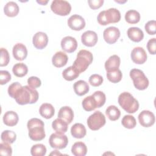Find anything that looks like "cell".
I'll list each match as a JSON object with an SVG mask.
<instances>
[{
    "instance_id": "obj_18",
    "label": "cell",
    "mask_w": 156,
    "mask_h": 156,
    "mask_svg": "<svg viewBox=\"0 0 156 156\" xmlns=\"http://www.w3.org/2000/svg\"><path fill=\"white\" fill-rule=\"evenodd\" d=\"M68 60L67 55L62 52L58 51L55 53L52 58V64L57 68H61L66 65Z\"/></svg>"
},
{
    "instance_id": "obj_2",
    "label": "cell",
    "mask_w": 156,
    "mask_h": 156,
    "mask_svg": "<svg viewBox=\"0 0 156 156\" xmlns=\"http://www.w3.org/2000/svg\"><path fill=\"white\" fill-rule=\"evenodd\" d=\"M44 124L42 120L34 118L29 119L27 124L29 138L35 141H41L45 138Z\"/></svg>"
},
{
    "instance_id": "obj_9",
    "label": "cell",
    "mask_w": 156,
    "mask_h": 156,
    "mask_svg": "<svg viewBox=\"0 0 156 156\" xmlns=\"http://www.w3.org/2000/svg\"><path fill=\"white\" fill-rule=\"evenodd\" d=\"M51 147L62 149L66 147L68 143V139L66 135L61 133H53L51 135L49 140Z\"/></svg>"
},
{
    "instance_id": "obj_14",
    "label": "cell",
    "mask_w": 156,
    "mask_h": 156,
    "mask_svg": "<svg viewBox=\"0 0 156 156\" xmlns=\"http://www.w3.org/2000/svg\"><path fill=\"white\" fill-rule=\"evenodd\" d=\"M131 58L136 64H143L147 60V54L141 47H135L131 52Z\"/></svg>"
},
{
    "instance_id": "obj_17",
    "label": "cell",
    "mask_w": 156,
    "mask_h": 156,
    "mask_svg": "<svg viewBox=\"0 0 156 156\" xmlns=\"http://www.w3.org/2000/svg\"><path fill=\"white\" fill-rule=\"evenodd\" d=\"M12 53L16 60L23 61L27 55V50L26 46L23 43H16L13 47Z\"/></svg>"
},
{
    "instance_id": "obj_6",
    "label": "cell",
    "mask_w": 156,
    "mask_h": 156,
    "mask_svg": "<svg viewBox=\"0 0 156 156\" xmlns=\"http://www.w3.org/2000/svg\"><path fill=\"white\" fill-rule=\"evenodd\" d=\"M130 77L133 80L134 87L139 90H144L149 86V80L143 71L133 68L130 71Z\"/></svg>"
},
{
    "instance_id": "obj_1",
    "label": "cell",
    "mask_w": 156,
    "mask_h": 156,
    "mask_svg": "<svg viewBox=\"0 0 156 156\" xmlns=\"http://www.w3.org/2000/svg\"><path fill=\"white\" fill-rule=\"evenodd\" d=\"M9 95L20 105L35 103L38 99V93L29 85L22 86L19 82H13L9 86Z\"/></svg>"
},
{
    "instance_id": "obj_33",
    "label": "cell",
    "mask_w": 156,
    "mask_h": 156,
    "mask_svg": "<svg viewBox=\"0 0 156 156\" xmlns=\"http://www.w3.org/2000/svg\"><path fill=\"white\" fill-rule=\"evenodd\" d=\"M125 20L129 24H136L140 20V14L135 10H129L125 14Z\"/></svg>"
},
{
    "instance_id": "obj_13",
    "label": "cell",
    "mask_w": 156,
    "mask_h": 156,
    "mask_svg": "<svg viewBox=\"0 0 156 156\" xmlns=\"http://www.w3.org/2000/svg\"><path fill=\"white\" fill-rule=\"evenodd\" d=\"M62 49L68 53L74 52L77 48V42L75 38L71 36H66L61 41Z\"/></svg>"
},
{
    "instance_id": "obj_44",
    "label": "cell",
    "mask_w": 156,
    "mask_h": 156,
    "mask_svg": "<svg viewBox=\"0 0 156 156\" xmlns=\"http://www.w3.org/2000/svg\"><path fill=\"white\" fill-rule=\"evenodd\" d=\"M27 83L30 87L36 88L41 86V82L38 77L35 76H31L27 79Z\"/></svg>"
},
{
    "instance_id": "obj_38",
    "label": "cell",
    "mask_w": 156,
    "mask_h": 156,
    "mask_svg": "<svg viewBox=\"0 0 156 156\" xmlns=\"http://www.w3.org/2000/svg\"><path fill=\"white\" fill-rule=\"evenodd\" d=\"M92 96L96 101L98 108H100L104 105L106 101V97L105 94L102 91H96L92 94Z\"/></svg>"
},
{
    "instance_id": "obj_3",
    "label": "cell",
    "mask_w": 156,
    "mask_h": 156,
    "mask_svg": "<svg viewBox=\"0 0 156 156\" xmlns=\"http://www.w3.org/2000/svg\"><path fill=\"white\" fill-rule=\"evenodd\" d=\"M118 101L119 105L129 113H134L139 108L138 101L129 92L121 93Z\"/></svg>"
},
{
    "instance_id": "obj_22",
    "label": "cell",
    "mask_w": 156,
    "mask_h": 156,
    "mask_svg": "<svg viewBox=\"0 0 156 156\" xmlns=\"http://www.w3.org/2000/svg\"><path fill=\"white\" fill-rule=\"evenodd\" d=\"M120 58L117 55L110 56L105 62V69L107 71L118 69L120 65Z\"/></svg>"
},
{
    "instance_id": "obj_21",
    "label": "cell",
    "mask_w": 156,
    "mask_h": 156,
    "mask_svg": "<svg viewBox=\"0 0 156 156\" xmlns=\"http://www.w3.org/2000/svg\"><path fill=\"white\" fill-rule=\"evenodd\" d=\"M19 120L18 114L13 111H7L3 116V122L7 126H14Z\"/></svg>"
},
{
    "instance_id": "obj_29",
    "label": "cell",
    "mask_w": 156,
    "mask_h": 156,
    "mask_svg": "<svg viewBox=\"0 0 156 156\" xmlns=\"http://www.w3.org/2000/svg\"><path fill=\"white\" fill-rule=\"evenodd\" d=\"M79 74L80 73L78 71V70L73 66L68 67L62 72L63 78L68 81H71L76 79L79 77Z\"/></svg>"
},
{
    "instance_id": "obj_30",
    "label": "cell",
    "mask_w": 156,
    "mask_h": 156,
    "mask_svg": "<svg viewBox=\"0 0 156 156\" xmlns=\"http://www.w3.org/2000/svg\"><path fill=\"white\" fill-rule=\"evenodd\" d=\"M82 105L83 109L87 112H91L98 108L96 101L92 95L85 98L82 101Z\"/></svg>"
},
{
    "instance_id": "obj_20",
    "label": "cell",
    "mask_w": 156,
    "mask_h": 156,
    "mask_svg": "<svg viewBox=\"0 0 156 156\" xmlns=\"http://www.w3.org/2000/svg\"><path fill=\"white\" fill-rule=\"evenodd\" d=\"M127 34L128 37L134 42H140L144 38L143 32L136 27H132L128 29Z\"/></svg>"
},
{
    "instance_id": "obj_15",
    "label": "cell",
    "mask_w": 156,
    "mask_h": 156,
    "mask_svg": "<svg viewBox=\"0 0 156 156\" xmlns=\"http://www.w3.org/2000/svg\"><path fill=\"white\" fill-rule=\"evenodd\" d=\"M32 43L34 47L37 49H44L48 43V35L44 32H38L34 34L32 38Z\"/></svg>"
},
{
    "instance_id": "obj_4",
    "label": "cell",
    "mask_w": 156,
    "mask_h": 156,
    "mask_svg": "<svg viewBox=\"0 0 156 156\" xmlns=\"http://www.w3.org/2000/svg\"><path fill=\"white\" fill-rule=\"evenodd\" d=\"M93 59V54L87 50L82 49L77 55V57L74 60L73 66L75 67L78 71L81 73L84 72L92 63Z\"/></svg>"
},
{
    "instance_id": "obj_34",
    "label": "cell",
    "mask_w": 156,
    "mask_h": 156,
    "mask_svg": "<svg viewBox=\"0 0 156 156\" xmlns=\"http://www.w3.org/2000/svg\"><path fill=\"white\" fill-rule=\"evenodd\" d=\"M122 77V74L121 70L118 68L116 69L107 71V77L109 81L112 83H118L121 81Z\"/></svg>"
},
{
    "instance_id": "obj_39",
    "label": "cell",
    "mask_w": 156,
    "mask_h": 156,
    "mask_svg": "<svg viewBox=\"0 0 156 156\" xmlns=\"http://www.w3.org/2000/svg\"><path fill=\"white\" fill-rule=\"evenodd\" d=\"M10 60V56L9 52L5 48H1V60H0V66H5L9 64Z\"/></svg>"
},
{
    "instance_id": "obj_48",
    "label": "cell",
    "mask_w": 156,
    "mask_h": 156,
    "mask_svg": "<svg viewBox=\"0 0 156 156\" xmlns=\"http://www.w3.org/2000/svg\"><path fill=\"white\" fill-rule=\"evenodd\" d=\"M50 155H62V154H60L59 152H58V151L55 150V151H54V152H51V153L50 154Z\"/></svg>"
},
{
    "instance_id": "obj_47",
    "label": "cell",
    "mask_w": 156,
    "mask_h": 156,
    "mask_svg": "<svg viewBox=\"0 0 156 156\" xmlns=\"http://www.w3.org/2000/svg\"><path fill=\"white\" fill-rule=\"evenodd\" d=\"M37 2L39 4H40L41 5H46L48 2V1H43V0H40V1H37Z\"/></svg>"
},
{
    "instance_id": "obj_35",
    "label": "cell",
    "mask_w": 156,
    "mask_h": 156,
    "mask_svg": "<svg viewBox=\"0 0 156 156\" xmlns=\"http://www.w3.org/2000/svg\"><path fill=\"white\" fill-rule=\"evenodd\" d=\"M122 125L127 129H133L136 124V121L133 116L127 115H125L121 121Z\"/></svg>"
},
{
    "instance_id": "obj_23",
    "label": "cell",
    "mask_w": 156,
    "mask_h": 156,
    "mask_svg": "<svg viewBox=\"0 0 156 156\" xmlns=\"http://www.w3.org/2000/svg\"><path fill=\"white\" fill-rule=\"evenodd\" d=\"M75 93L78 96H83L89 91V85L84 80H80L76 82L73 85Z\"/></svg>"
},
{
    "instance_id": "obj_36",
    "label": "cell",
    "mask_w": 156,
    "mask_h": 156,
    "mask_svg": "<svg viewBox=\"0 0 156 156\" xmlns=\"http://www.w3.org/2000/svg\"><path fill=\"white\" fill-rule=\"evenodd\" d=\"M1 138L2 141L12 144L16 140V135L14 132L12 130H6L2 132Z\"/></svg>"
},
{
    "instance_id": "obj_46",
    "label": "cell",
    "mask_w": 156,
    "mask_h": 156,
    "mask_svg": "<svg viewBox=\"0 0 156 156\" xmlns=\"http://www.w3.org/2000/svg\"><path fill=\"white\" fill-rule=\"evenodd\" d=\"M88 2L90 8L95 10L100 8L102 5L104 0H89Z\"/></svg>"
},
{
    "instance_id": "obj_42",
    "label": "cell",
    "mask_w": 156,
    "mask_h": 156,
    "mask_svg": "<svg viewBox=\"0 0 156 156\" xmlns=\"http://www.w3.org/2000/svg\"><path fill=\"white\" fill-rule=\"evenodd\" d=\"M146 32L149 35H155L156 32V22L155 20L149 21L144 26Z\"/></svg>"
},
{
    "instance_id": "obj_27",
    "label": "cell",
    "mask_w": 156,
    "mask_h": 156,
    "mask_svg": "<svg viewBox=\"0 0 156 156\" xmlns=\"http://www.w3.org/2000/svg\"><path fill=\"white\" fill-rule=\"evenodd\" d=\"M71 152L75 156H85L87 152V146L82 141L76 142L72 146Z\"/></svg>"
},
{
    "instance_id": "obj_11",
    "label": "cell",
    "mask_w": 156,
    "mask_h": 156,
    "mask_svg": "<svg viewBox=\"0 0 156 156\" xmlns=\"http://www.w3.org/2000/svg\"><path fill=\"white\" fill-rule=\"evenodd\" d=\"M138 121L142 126L149 127L154 124L155 121V115L149 110H143L138 115Z\"/></svg>"
},
{
    "instance_id": "obj_45",
    "label": "cell",
    "mask_w": 156,
    "mask_h": 156,
    "mask_svg": "<svg viewBox=\"0 0 156 156\" xmlns=\"http://www.w3.org/2000/svg\"><path fill=\"white\" fill-rule=\"evenodd\" d=\"M147 48L151 54L154 55L156 52V38H153L150 39L147 44Z\"/></svg>"
},
{
    "instance_id": "obj_26",
    "label": "cell",
    "mask_w": 156,
    "mask_h": 156,
    "mask_svg": "<svg viewBox=\"0 0 156 156\" xmlns=\"http://www.w3.org/2000/svg\"><path fill=\"white\" fill-rule=\"evenodd\" d=\"M4 12L7 16H16L19 12V7L16 2L13 1H9L4 7Z\"/></svg>"
},
{
    "instance_id": "obj_32",
    "label": "cell",
    "mask_w": 156,
    "mask_h": 156,
    "mask_svg": "<svg viewBox=\"0 0 156 156\" xmlns=\"http://www.w3.org/2000/svg\"><path fill=\"white\" fill-rule=\"evenodd\" d=\"M105 114L110 120L114 121L119 118L121 112L115 105H110L107 108Z\"/></svg>"
},
{
    "instance_id": "obj_40",
    "label": "cell",
    "mask_w": 156,
    "mask_h": 156,
    "mask_svg": "<svg viewBox=\"0 0 156 156\" xmlns=\"http://www.w3.org/2000/svg\"><path fill=\"white\" fill-rule=\"evenodd\" d=\"M0 154L7 156L12 155V149L9 143L3 141L0 144Z\"/></svg>"
},
{
    "instance_id": "obj_31",
    "label": "cell",
    "mask_w": 156,
    "mask_h": 156,
    "mask_svg": "<svg viewBox=\"0 0 156 156\" xmlns=\"http://www.w3.org/2000/svg\"><path fill=\"white\" fill-rule=\"evenodd\" d=\"M13 73L18 77H22L26 76L28 72V68L26 65L23 63H18L14 65L12 68Z\"/></svg>"
},
{
    "instance_id": "obj_12",
    "label": "cell",
    "mask_w": 156,
    "mask_h": 156,
    "mask_svg": "<svg viewBox=\"0 0 156 156\" xmlns=\"http://www.w3.org/2000/svg\"><path fill=\"white\" fill-rule=\"evenodd\" d=\"M68 26L74 30H81L85 26V21L83 17L75 14L71 16L68 20Z\"/></svg>"
},
{
    "instance_id": "obj_10",
    "label": "cell",
    "mask_w": 156,
    "mask_h": 156,
    "mask_svg": "<svg viewBox=\"0 0 156 156\" xmlns=\"http://www.w3.org/2000/svg\"><path fill=\"white\" fill-rule=\"evenodd\" d=\"M104 40L108 44H113L116 43L120 37V31L118 28L111 26L106 28L103 32Z\"/></svg>"
},
{
    "instance_id": "obj_19",
    "label": "cell",
    "mask_w": 156,
    "mask_h": 156,
    "mask_svg": "<svg viewBox=\"0 0 156 156\" xmlns=\"http://www.w3.org/2000/svg\"><path fill=\"white\" fill-rule=\"evenodd\" d=\"M58 118L70 124L74 118V112L72 108L68 106H64L60 108L58 113Z\"/></svg>"
},
{
    "instance_id": "obj_16",
    "label": "cell",
    "mask_w": 156,
    "mask_h": 156,
    "mask_svg": "<svg viewBox=\"0 0 156 156\" xmlns=\"http://www.w3.org/2000/svg\"><path fill=\"white\" fill-rule=\"evenodd\" d=\"M98 40L97 34L92 30L85 31L81 36L82 43L88 47L94 46L98 42Z\"/></svg>"
},
{
    "instance_id": "obj_37",
    "label": "cell",
    "mask_w": 156,
    "mask_h": 156,
    "mask_svg": "<svg viewBox=\"0 0 156 156\" xmlns=\"http://www.w3.org/2000/svg\"><path fill=\"white\" fill-rule=\"evenodd\" d=\"M30 153L33 156H44L46 153V148L43 144H36L31 147Z\"/></svg>"
},
{
    "instance_id": "obj_24",
    "label": "cell",
    "mask_w": 156,
    "mask_h": 156,
    "mask_svg": "<svg viewBox=\"0 0 156 156\" xmlns=\"http://www.w3.org/2000/svg\"><path fill=\"white\" fill-rule=\"evenodd\" d=\"M39 112L41 116L46 119L51 118L55 113V109L52 104L44 103L41 105L39 108Z\"/></svg>"
},
{
    "instance_id": "obj_43",
    "label": "cell",
    "mask_w": 156,
    "mask_h": 156,
    "mask_svg": "<svg viewBox=\"0 0 156 156\" xmlns=\"http://www.w3.org/2000/svg\"><path fill=\"white\" fill-rule=\"evenodd\" d=\"M11 80V75L9 71L5 70L0 71V83L4 85Z\"/></svg>"
},
{
    "instance_id": "obj_25",
    "label": "cell",
    "mask_w": 156,
    "mask_h": 156,
    "mask_svg": "<svg viewBox=\"0 0 156 156\" xmlns=\"http://www.w3.org/2000/svg\"><path fill=\"white\" fill-rule=\"evenodd\" d=\"M85 127L81 123H76L71 128V133L76 138H82L86 135Z\"/></svg>"
},
{
    "instance_id": "obj_8",
    "label": "cell",
    "mask_w": 156,
    "mask_h": 156,
    "mask_svg": "<svg viewBox=\"0 0 156 156\" xmlns=\"http://www.w3.org/2000/svg\"><path fill=\"white\" fill-rule=\"evenodd\" d=\"M51 9L57 15L66 16L71 12V6L66 1L54 0L51 3Z\"/></svg>"
},
{
    "instance_id": "obj_41",
    "label": "cell",
    "mask_w": 156,
    "mask_h": 156,
    "mask_svg": "<svg viewBox=\"0 0 156 156\" xmlns=\"http://www.w3.org/2000/svg\"><path fill=\"white\" fill-rule=\"evenodd\" d=\"M103 82V77L97 74H92L89 78V83L93 87H98Z\"/></svg>"
},
{
    "instance_id": "obj_7",
    "label": "cell",
    "mask_w": 156,
    "mask_h": 156,
    "mask_svg": "<svg viewBox=\"0 0 156 156\" xmlns=\"http://www.w3.org/2000/svg\"><path fill=\"white\" fill-rule=\"evenodd\" d=\"M106 122L104 115L100 111H96L87 119V125L92 130H98Z\"/></svg>"
},
{
    "instance_id": "obj_28",
    "label": "cell",
    "mask_w": 156,
    "mask_h": 156,
    "mask_svg": "<svg viewBox=\"0 0 156 156\" xmlns=\"http://www.w3.org/2000/svg\"><path fill=\"white\" fill-rule=\"evenodd\" d=\"M68 124L65 121L58 118L52 122V127L56 132L64 133L68 130Z\"/></svg>"
},
{
    "instance_id": "obj_5",
    "label": "cell",
    "mask_w": 156,
    "mask_h": 156,
    "mask_svg": "<svg viewBox=\"0 0 156 156\" xmlns=\"http://www.w3.org/2000/svg\"><path fill=\"white\" fill-rule=\"evenodd\" d=\"M121 20V13L115 8H110L101 11L98 15L97 20L99 24L105 26L110 23H118Z\"/></svg>"
}]
</instances>
